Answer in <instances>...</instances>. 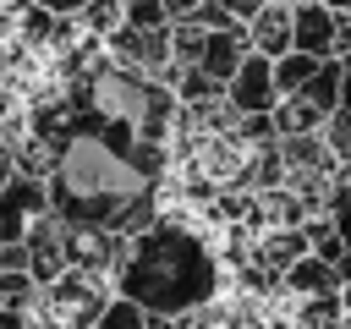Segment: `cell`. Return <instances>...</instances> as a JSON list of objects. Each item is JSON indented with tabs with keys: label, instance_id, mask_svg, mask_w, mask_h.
<instances>
[{
	"label": "cell",
	"instance_id": "cell-4",
	"mask_svg": "<svg viewBox=\"0 0 351 329\" xmlns=\"http://www.w3.org/2000/svg\"><path fill=\"white\" fill-rule=\"evenodd\" d=\"M225 104H230L236 115H269V110L280 104V88H274V60L252 49V55L236 66V77L225 82Z\"/></svg>",
	"mask_w": 351,
	"mask_h": 329
},
{
	"label": "cell",
	"instance_id": "cell-2",
	"mask_svg": "<svg viewBox=\"0 0 351 329\" xmlns=\"http://www.w3.org/2000/svg\"><path fill=\"white\" fill-rule=\"evenodd\" d=\"M110 280L104 274H88V269H60L49 285H38V313L55 324V329H93L99 313L110 307Z\"/></svg>",
	"mask_w": 351,
	"mask_h": 329
},
{
	"label": "cell",
	"instance_id": "cell-21",
	"mask_svg": "<svg viewBox=\"0 0 351 329\" xmlns=\"http://www.w3.org/2000/svg\"><path fill=\"white\" fill-rule=\"evenodd\" d=\"M38 5H44L49 16H82V11H88V0H38Z\"/></svg>",
	"mask_w": 351,
	"mask_h": 329
},
{
	"label": "cell",
	"instance_id": "cell-9",
	"mask_svg": "<svg viewBox=\"0 0 351 329\" xmlns=\"http://www.w3.org/2000/svg\"><path fill=\"white\" fill-rule=\"evenodd\" d=\"M291 329H346V302H340V291H324V296H296Z\"/></svg>",
	"mask_w": 351,
	"mask_h": 329
},
{
	"label": "cell",
	"instance_id": "cell-22",
	"mask_svg": "<svg viewBox=\"0 0 351 329\" xmlns=\"http://www.w3.org/2000/svg\"><path fill=\"white\" fill-rule=\"evenodd\" d=\"M192 11H197V0H165V16H170V22H186Z\"/></svg>",
	"mask_w": 351,
	"mask_h": 329
},
{
	"label": "cell",
	"instance_id": "cell-8",
	"mask_svg": "<svg viewBox=\"0 0 351 329\" xmlns=\"http://www.w3.org/2000/svg\"><path fill=\"white\" fill-rule=\"evenodd\" d=\"M302 252H307V230H302V225H280V230H269V236L258 241V263H263L269 274H285Z\"/></svg>",
	"mask_w": 351,
	"mask_h": 329
},
{
	"label": "cell",
	"instance_id": "cell-25",
	"mask_svg": "<svg viewBox=\"0 0 351 329\" xmlns=\"http://www.w3.org/2000/svg\"><path fill=\"white\" fill-rule=\"evenodd\" d=\"M269 5H291V0H269Z\"/></svg>",
	"mask_w": 351,
	"mask_h": 329
},
{
	"label": "cell",
	"instance_id": "cell-14",
	"mask_svg": "<svg viewBox=\"0 0 351 329\" xmlns=\"http://www.w3.org/2000/svg\"><path fill=\"white\" fill-rule=\"evenodd\" d=\"M77 22L88 27V38H110V33L121 27V0H88V11H82Z\"/></svg>",
	"mask_w": 351,
	"mask_h": 329
},
{
	"label": "cell",
	"instance_id": "cell-7",
	"mask_svg": "<svg viewBox=\"0 0 351 329\" xmlns=\"http://www.w3.org/2000/svg\"><path fill=\"white\" fill-rule=\"evenodd\" d=\"M280 285H285L291 296H324V291H340V269L324 263V258H313V252H302V258L280 274Z\"/></svg>",
	"mask_w": 351,
	"mask_h": 329
},
{
	"label": "cell",
	"instance_id": "cell-24",
	"mask_svg": "<svg viewBox=\"0 0 351 329\" xmlns=\"http://www.w3.org/2000/svg\"><path fill=\"white\" fill-rule=\"evenodd\" d=\"M329 11H340V16H351V0H324Z\"/></svg>",
	"mask_w": 351,
	"mask_h": 329
},
{
	"label": "cell",
	"instance_id": "cell-20",
	"mask_svg": "<svg viewBox=\"0 0 351 329\" xmlns=\"http://www.w3.org/2000/svg\"><path fill=\"white\" fill-rule=\"evenodd\" d=\"M219 5H225V11L236 16V22H252V16H258V11L269 5V0H219Z\"/></svg>",
	"mask_w": 351,
	"mask_h": 329
},
{
	"label": "cell",
	"instance_id": "cell-6",
	"mask_svg": "<svg viewBox=\"0 0 351 329\" xmlns=\"http://www.w3.org/2000/svg\"><path fill=\"white\" fill-rule=\"evenodd\" d=\"M247 44L269 60H280L291 49V5H263L252 22H247Z\"/></svg>",
	"mask_w": 351,
	"mask_h": 329
},
{
	"label": "cell",
	"instance_id": "cell-15",
	"mask_svg": "<svg viewBox=\"0 0 351 329\" xmlns=\"http://www.w3.org/2000/svg\"><path fill=\"white\" fill-rule=\"evenodd\" d=\"M93 329H148V313L137 302H126V296H110V307L99 313Z\"/></svg>",
	"mask_w": 351,
	"mask_h": 329
},
{
	"label": "cell",
	"instance_id": "cell-13",
	"mask_svg": "<svg viewBox=\"0 0 351 329\" xmlns=\"http://www.w3.org/2000/svg\"><path fill=\"white\" fill-rule=\"evenodd\" d=\"M121 22L137 27V33H159V27H170L165 0H121Z\"/></svg>",
	"mask_w": 351,
	"mask_h": 329
},
{
	"label": "cell",
	"instance_id": "cell-23",
	"mask_svg": "<svg viewBox=\"0 0 351 329\" xmlns=\"http://www.w3.org/2000/svg\"><path fill=\"white\" fill-rule=\"evenodd\" d=\"M340 110H351V55L340 60Z\"/></svg>",
	"mask_w": 351,
	"mask_h": 329
},
{
	"label": "cell",
	"instance_id": "cell-1",
	"mask_svg": "<svg viewBox=\"0 0 351 329\" xmlns=\"http://www.w3.org/2000/svg\"><path fill=\"white\" fill-rule=\"evenodd\" d=\"M219 285H225V269L214 247L181 219H154L148 230L126 236V258L115 263V296L159 318H186L219 302Z\"/></svg>",
	"mask_w": 351,
	"mask_h": 329
},
{
	"label": "cell",
	"instance_id": "cell-17",
	"mask_svg": "<svg viewBox=\"0 0 351 329\" xmlns=\"http://www.w3.org/2000/svg\"><path fill=\"white\" fill-rule=\"evenodd\" d=\"M186 22H197L203 33H225V27H247V22H236V16H230V11L219 5V0H197V11H192Z\"/></svg>",
	"mask_w": 351,
	"mask_h": 329
},
{
	"label": "cell",
	"instance_id": "cell-19",
	"mask_svg": "<svg viewBox=\"0 0 351 329\" xmlns=\"http://www.w3.org/2000/svg\"><path fill=\"white\" fill-rule=\"evenodd\" d=\"M0 329H38V318L22 313V307H5V302H0Z\"/></svg>",
	"mask_w": 351,
	"mask_h": 329
},
{
	"label": "cell",
	"instance_id": "cell-10",
	"mask_svg": "<svg viewBox=\"0 0 351 329\" xmlns=\"http://www.w3.org/2000/svg\"><path fill=\"white\" fill-rule=\"evenodd\" d=\"M291 99H302V104H313L324 121L340 110V60H318V71H313V82L302 88V93H291Z\"/></svg>",
	"mask_w": 351,
	"mask_h": 329
},
{
	"label": "cell",
	"instance_id": "cell-16",
	"mask_svg": "<svg viewBox=\"0 0 351 329\" xmlns=\"http://www.w3.org/2000/svg\"><path fill=\"white\" fill-rule=\"evenodd\" d=\"M324 148H329L340 164H351V110H335V115L324 121Z\"/></svg>",
	"mask_w": 351,
	"mask_h": 329
},
{
	"label": "cell",
	"instance_id": "cell-3",
	"mask_svg": "<svg viewBox=\"0 0 351 329\" xmlns=\"http://www.w3.org/2000/svg\"><path fill=\"white\" fill-rule=\"evenodd\" d=\"M291 49L318 55V60H346L351 55V16L329 11L324 0H296L291 5Z\"/></svg>",
	"mask_w": 351,
	"mask_h": 329
},
{
	"label": "cell",
	"instance_id": "cell-18",
	"mask_svg": "<svg viewBox=\"0 0 351 329\" xmlns=\"http://www.w3.org/2000/svg\"><path fill=\"white\" fill-rule=\"evenodd\" d=\"M236 121H241V137L247 143H269L274 137V110L269 115H236Z\"/></svg>",
	"mask_w": 351,
	"mask_h": 329
},
{
	"label": "cell",
	"instance_id": "cell-26",
	"mask_svg": "<svg viewBox=\"0 0 351 329\" xmlns=\"http://www.w3.org/2000/svg\"><path fill=\"white\" fill-rule=\"evenodd\" d=\"M346 329H351V307H346Z\"/></svg>",
	"mask_w": 351,
	"mask_h": 329
},
{
	"label": "cell",
	"instance_id": "cell-27",
	"mask_svg": "<svg viewBox=\"0 0 351 329\" xmlns=\"http://www.w3.org/2000/svg\"><path fill=\"white\" fill-rule=\"evenodd\" d=\"M0 110H5V99H0Z\"/></svg>",
	"mask_w": 351,
	"mask_h": 329
},
{
	"label": "cell",
	"instance_id": "cell-12",
	"mask_svg": "<svg viewBox=\"0 0 351 329\" xmlns=\"http://www.w3.org/2000/svg\"><path fill=\"white\" fill-rule=\"evenodd\" d=\"M302 230H307V252L340 269V258H346V241L335 236V225H329V219H302Z\"/></svg>",
	"mask_w": 351,
	"mask_h": 329
},
{
	"label": "cell",
	"instance_id": "cell-11",
	"mask_svg": "<svg viewBox=\"0 0 351 329\" xmlns=\"http://www.w3.org/2000/svg\"><path fill=\"white\" fill-rule=\"evenodd\" d=\"M313 71H318V55H302V49H285V55L274 60V88H280V99H291V93H302V88L313 82Z\"/></svg>",
	"mask_w": 351,
	"mask_h": 329
},
{
	"label": "cell",
	"instance_id": "cell-5",
	"mask_svg": "<svg viewBox=\"0 0 351 329\" xmlns=\"http://www.w3.org/2000/svg\"><path fill=\"white\" fill-rule=\"evenodd\" d=\"M252 55V44H247V27H225V33H203V55H197V71L203 77H214L219 88L236 77V66Z\"/></svg>",
	"mask_w": 351,
	"mask_h": 329
}]
</instances>
